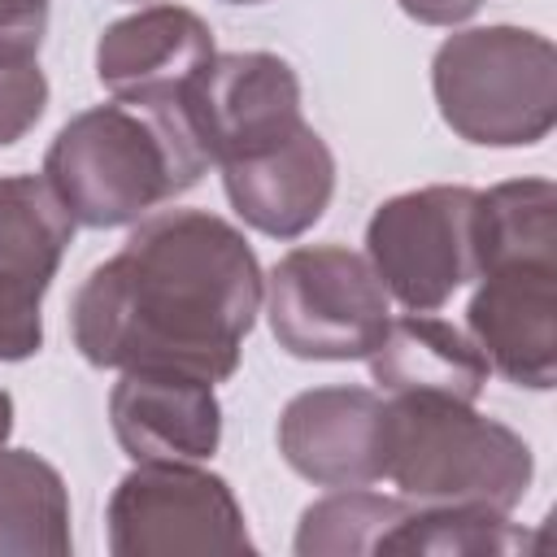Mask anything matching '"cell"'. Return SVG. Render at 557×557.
I'll use <instances>...</instances> for the list:
<instances>
[{
    "instance_id": "obj_1",
    "label": "cell",
    "mask_w": 557,
    "mask_h": 557,
    "mask_svg": "<svg viewBox=\"0 0 557 557\" xmlns=\"http://www.w3.org/2000/svg\"><path fill=\"white\" fill-rule=\"evenodd\" d=\"M261 292V265L239 226L205 209H157L78 283L70 335L100 370H178L226 383Z\"/></svg>"
},
{
    "instance_id": "obj_2",
    "label": "cell",
    "mask_w": 557,
    "mask_h": 557,
    "mask_svg": "<svg viewBox=\"0 0 557 557\" xmlns=\"http://www.w3.org/2000/svg\"><path fill=\"white\" fill-rule=\"evenodd\" d=\"M209 157L178 100H109L74 113L44 152V183L78 226H135L191 191Z\"/></svg>"
},
{
    "instance_id": "obj_3",
    "label": "cell",
    "mask_w": 557,
    "mask_h": 557,
    "mask_svg": "<svg viewBox=\"0 0 557 557\" xmlns=\"http://www.w3.org/2000/svg\"><path fill=\"white\" fill-rule=\"evenodd\" d=\"M383 479L426 509L513 513L535 479L531 444L453 396H387Z\"/></svg>"
},
{
    "instance_id": "obj_4",
    "label": "cell",
    "mask_w": 557,
    "mask_h": 557,
    "mask_svg": "<svg viewBox=\"0 0 557 557\" xmlns=\"http://www.w3.org/2000/svg\"><path fill=\"white\" fill-rule=\"evenodd\" d=\"M444 126L479 148H531L557 126V48L527 26L453 30L431 57Z\"/></svg>"
},
{
    "instance_id": "obj_5",
    "label": "cell",
    "mask_w": 557,
    "mask_h": 557,
    "mask_svg": "<svg viewBox=\"0 0 557 557\" xmlns=\"http://www.w3.org/2000/svg\"><path fill=\"white\" fill-rule=\"evenodd\" d=\"M274 344L296 361H361L392 322V296L366 252L305 244L274 261L265 278Z\"/></svg>"
},
{
    "instance_id": "obj_6",
    "label": "cell",
    "mask_w": 557,
    "mask_h": 557,
    "mask_svg": "<svg viewBox=\"0 0 557 557\" xmlns=\"http://www.w3.org/2000/svg\"><path fill=\"white\" fill-rule=\"evenodd\" d=\"M366 257L409 313L444 309L479 278V191L431 183L383 200L366 222Z\"/></svg>"
},
{
    "instance_id": "obj_7",
    "label": "cell",
    "mask_w": 557,
    "mask_h": 557,
    "mask_svg": "<svg viewBox=\"0 0 557 557\" xmlns=\"http://www.w3.org/2000/svg\"><path fill=\"white\" fill-rule=\"evenodd\" d=\"M104 535L113 557L257 553L231 483L200 461H135L109 496Z\"/></svg>"
},
{
    "instance_id": "obj_8",
    "label": "cell",
    "mask_w": 557,
    "mask_h": 557,
    "mask_svg": "<svg viewBox=\"0 0 557 557\" xmlns=\"http://www.w3.org/2000/svg\"><path fill=\"white\" fill-rule=\"evenodd\" d=\"M183 109L209 165L248 161L305 126L300 78L278 52H213L183 87Z\"/></svg>"
},
{
    "instance_id": "obj_9",
    "label": "cell",
    "mask_w": 557,
    "mask_h": 557,
    "mask_svg": "<svg viewBox=\"0 0 557 557\" xmlns=\"http://www.w3.org/2000/svg\"><path fill=\"white\" fill-rule=\"evenodd\" d=\"M466 335L505 383L548 392L557 383V257L487 265L466 305Z\"/></svg>"
},
{
    "instance_id": "obj_10",
    "label": "cell",
    "mask_w": 557,
    "mask_h": 557,
    "mask_svg": "<svg viewBox=\"0 0 557 557\" xmlns=\"http://www.w3.org/2000/svg\"><path fill=\"white\" fill-rule=\"evenodd\" d=\"M278 453L313 487H370L387 461V396L374 387H309L278 413Z\"/></svg>"
},
{
    "instance_id": "obj_11",
    "label": "cell",
    "mask_w": 557,
    "mask_h": 557,
    "mask_svg": "<svg viewBox=\"0 0 557 557\" xmlns=\"http://www.w3.org/2000/svg\"><path fill=\"white\" fill-rule=\"evenodd\" d=\"M109 426L131 461H209L222 444V405L196 374L122 370L109 392Z\"/></svg>"
},
{
    "instance_id": "obj_12",
    "label": "cell",
    "mask_w": 557,
    "mask_h": 557,
    "mask_svg": "<svg viewBox=\"0 0 557 557\" xmlns=\"http://www.w3.org/2000/svg\"><path fill=\"white\" fill-rule=\"evenodd\" d=\"M213 30L183 4H144L96 39V78L117 100H178L213 61Z\"/></svg>"
},
{
    "instance_id": "obj_13",
    "label": "cell",
    "mask_w": 557,
    "mask_h": 557,
    "mask_svg": "<svg viewBox=\"0 0 557 557\" xmlns=\"http://www.w3.org/2000/svg\"><path fill=\"white\" fill-rule=\"evenodd\" d=\"M218 170L231 209L270 239H300L335 196V152L309 122L292 139Z\"/></svg>"
},
{
    "instance_id": "obj_14",
    "label": "cell",
    "mask_w": 557,
    "mask_h": 557,
    "mask_svg": "<svg viewBox=\"0 0 557 557\" xmlns=\"http://www.w3.org/2000/svg\"><path fill=\"white\" fill-rule=\"evenodd\" d=\"M366 361L383 396H453L474 405L492 374L474 339L431 313L392 318Z\"/></svg>"
},
{
    "instance_id": "obj_15",
    "label": "cell",
    "mask_w": 557,
    "mask_h": 557,
    "mask_svg": "<svg viewBox=\"0 0 557 557\" xmlns=\"http://www.w3.org/2000/svg\"><path fill=\"white\" fill-rule=\"evenodd\" d=\"M74 218L35 174L0 178V283L44 300L74 239Z\"/></svg>"
},
{
    "instance_id": "obj_16",
    "label": "cell",
    "mask_w": 557,
    "mask_h": 557,
    "mask_svg": "<svg viewBox=\"0 0 557 557\" xmlns=\"http://www.w3.org/2000/svg\"><path fill=\"white\" fill-rule=\"evenodd\" d=\"M70 487L61 470L26 448H0V557H65Z\"/></svg>"
},
{
    "instance_id": "obj_17",
    "label": "cell",
    "mask_w": 557,
    "mask_h": 557,
    "mask_svg": "<svg viewBox=\"0 0 557 557\" xmlns=\"http://www.w3.org/2000/svg\"><path fill=\"white\" fill-rule=\"evenodd\" d=\"M409 513L405 496H383L370 487H335L331 496L305 505L296 522V557H383L387 535Z\"/></svg>"
},
{
    "instance_id": "obj_18",
    "label": "cell",
    "mask_w": 557,
    "mask_h": 557,
    "mask_svg": "<svg viewBox=\"0 0 557 557\" xmlns=\"http://www.w3.org/2000/svg\"><path fill=\"white\" fill-rule=\"evenodd\" d=\"M535 544L531 531L492 509H426L409 500V513L387 535L383 553L405 557H509Z\"/></svg>"
},
{
    "instance_id": "obj_19",
    "label": "cell",
    "mask_w": 557,
    "mask_h": 557,
    "mask_svg": "<svg viewBox=\"0 0 557 557\" xmlns=\"http://www.w3.org/2000/svg\"><path fill=\"white\" fill-rule=\"evenodd\" d=\"M48 109V78L39 61L26 65H0V148L17 144Z\"/></svg>"
},
{
    "instance_id": "obj_20",
    "label": "cell",
    "mask_w": 557,
    "mask_h": 557,
    "mask_svg": "<svg viewBox=\"0 0 557 557\" xmlns=\"http://www.w3.org/2000/svg\"><path fill=\"white\" fill-rule=\"evenodd\" d=\"M44 348V300L0 283V361H26Z\"/></svg>"
},
{
    "instance_id": "obj_21",
    "label": "cell",
    "mask_w": 557,
    "mask_h": 557,
    "mask_svg": "<svg viewBox=\"0 0 557 557\" xmlns=\"http://www.w3.org/2000/svg\"><path fill=\"white\" fill-rule=\"evenodd\" d=\"M48 35V0H0V65H26Z\"/></svg>"
},
{
    "instance_id": "obj_22",
    "label": "cell",
    "mask_w": 557,
    "mask_h": 557,
    "mask_svg": "<svg viewBox=\"0 0 557 557\" xmlns=\"http://www.w3.org/2000/svg\"><path fill=\"white\" fill-rule=\"evenodd\" d=\"M396 4L418 26H461L483 9V0H396Z\"/></svg>"
},
{
    "instance_id": "obj_23",
    "label": "cell",
    "mask_w": 557,
    "mask_h": 557,
    "mask_svg": "<svg viewBox=\"0 0 557 557\" xmlns=\"http://www.w3.org/2000/svg\"><path fill=\"white\" fill-rule=\"evenodd\" d=\"M9 435H13V396L0 387V448L9 444Z\"/></svg>"
},
{
    "instance_id": "obj_24",
    "label": "cell",
    "mask_w": 557,
    "mask_h": 557,
    "mask_svg": "<svg viewBox=\"0 0 557 557\" xmlns=\"http://www.w3.org/2000/svg\"><path fill=\"white\" fill-rule=\"evenodd\" d=\"M222 4H265V0H222Z\"/></svg>"
},
{
    "instance_id": "obj_25",
    "label": "cell",
    "mask_w": 557,
    "mask_h": 557,
    "mask_svg": "<svg viewBox=\"0 0 557 557\" xmlns=\"http://www.w3.org/2000/svg\"><path fill=\"white\" fill-rule=\"evenodd\" d=\"M135 4H139V0H135Z\"/></svg>"
}]
</instances>
